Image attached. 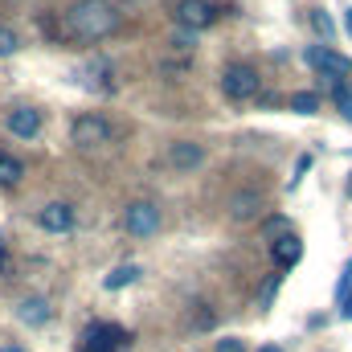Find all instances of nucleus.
<instances>
[{
    "instance_id": "nucleus-23",
    "label": "nucleus",
    "mask_w": 352,
    "mask_h": 352,
    "mask_svg": "<svg viewBox=\"0 0 352 352\" xmlns=\"http://www.w3.org/2000/svg\"><path fill=\"white\" fill-rule=\"evenodd\" d=\"M340 316H344V320H349V324H352V295H349V299H344V307H340Z\"/></svg>"
},
{
    "instance_id": "nucleus-17",
    "label": "nucleus",
    "mask_w": 352,
    "mask_h": 352,
    "mask_svg": "<svg viewBox=\"0 0 352 352\" xmlns=\"http://www.w3.org/2000/svg\"><path fill=\"white\" fill-rule=\"evenodd\" d=\"M332 98H336V111L352 123V87L349 82H332Z\"/></svg>"
},
{
    "instance_id": "nucleus-6",
    "label": "nucleus",
    "mask_w": 352,
    "mask_h": 352,
    "mask_svg": "<svg viewBox=\"0 0 352 352\" xmlns=\"http://www.w3.org/2000/svg\"><path fill=\"white\" fill-rule=\"evenodd\" d=\"M303 58H307V66H311V70H320V74H324V78H332V82H344V78L352 74V62L344 58V54H336L332 45H307V54H303Z\"/></svg>"
},
{
    "instance_id": "nucleus-2",
    "label": "nucleus",
    "mask_w": 352,
    "mask_h": 352,
    "mask_svg": "<svg viewBox=\"0 0 352 352\" xmlns=\"http://www.w3.org/2000/svg\"><path fill=\"white\" fill-rule=\"evenodd\" d=\"M258 90H263V78H258V70H254L250 62H230V66L221 70V94H226V98L246 102V98H254Z\"/></svg>"
},
{
    "instance_id": "nucleus-8",
    "label": "nucleus",
    "mask_w": 352,
    "mask_h": 352,
    "mask_svg": "<svg viewBox=\"0 0 352 352\" xmlns=\"http://www.w3.org/2000/svg\"><path fill=\"white\" fill-rule=\"evenodd\" d=\"M4 127H8V135H16V140H37V135H41V111L29 107V102H12V107L4 111Z\"/></svg>"
},
{
    "instance_id": "nucleus-27",
    "label": "nucleus",
    "mask_w": 352,
    "mask_h": 352,
    "mask_svg": "<svg viewBox=\"0 0 352 352\" xmlns=\"http://www.w3.org/2000/svg\"><path fill=\"white\" fill-rule=\"evenodd\" d=\"M344 25H349V33H352V8H349V16H344Z\"/></svg>"
},
{
    "instance_id": "nucleus-18",
    "label": "nucleus",
    "mask_w": 352,
    "mask_h": 352,
    "mask_svg": "<svg viewBox=\"0 0 352 352\" xmlns=\"http://www.w3.org/2000/svg\"><path fill=\"white\" fill-rule=\"evenodd\" d=\"M16 50H21V33L8 29V25H0V58H12Z\"/></svg>"
},
{
    "instance_id": "nucleus-11",
    "label": "nucleus",
    "mask_w": 352,
    "mask_h": 352,
    "mask_svg": "<svg viewBox=\"0 0 352 352\" xmlns=\"http://www.w3.org/2000/svg\"><path fill=\"white\" fill-rule=\"evenodd\" d=\"M164 160L176 173H192V168L205 164V144H197V140H173L168 152H164Z\"/></svg>"
},
{
    "instance_id": "nucleus-13",
    "label": "nucleus",
    "mask_w": 352,
    "mask_h": 352,
    "mask_svg": "<svg viewBox=\"0 0 352 352\" xmlns=\"http://www.w3.org/2000/svg\"><path fill=\"white\" fill-rule=\"evenodd\" d=\"M270 250H274V263H278V266H295L299 258H303V242H299L295 234H283Z\"/></svg>"
},
{
    "instance_id": "nucleus-25",
    "label": "nucleus",
    "mask_w": 352,
    "mask_h": 352,
    "mask_svg": "<svg viewBox=\"0 0 352 352\" xmlns=\"http://www.w3.org/2000/svg\"><path fill=\"white\" fill-rule=\"evenodd\" d=\"M4 258H8V250H4V242H0V270H4Z\"/></svg>"
},
{
    "instance_id": "nucleus-20",
    "label": "nucleus",
    "mask_w": 352,
    "mask_h": 352,
    "mask_svg": "<svg viewBox=\"0 0 352 352\" xmlns=\"http://www.w3.org/2000/svg\"><path fill=\"white\" fill-rule=\"evenodd\" d=\"M283 230L291 234V221H287V217H270V221L263 226V234L270 238V242H278V234H283Z\"/></svg>"
},
{
    "instance_id": "nucleus-24",
    "label": "nucleus",
    "mask_w": 352,
    "mask_h": 352,
    "mask_svg": "<svg viewBox=\"0 0 352 352\" xmlns=\"http://www.w3.org/2000/svg\"><path fill=\"white\" fill-rule=\"evenodd\" d=\"M0 352H25L21 344H0Z\"/></svg>"
},
{
    "instance_id": "nucleus-4",
    "label": "nucleus",
    "mask_w": 352,
    "mask_h": 352,
    "mask_svg": "<svg viewBox=\"0 0 352 352\" xmlns=\"http://www.w3.org/2000/svg\"><path fill=\"white\" fill-rule=\"evenodd\" d=\"M221 21V4L217 0H176V25L188 29V33H201V29H213Z\"/></svg>"
},
{
    "instance_id": "nucleus-14",
    "label": "nucleus",
    "mask_w": 352,
    "mask_h": 352,
    "mask_svg": "<svg viewBox=\"0 0 352 352\" xmlns=\"http://www.w3.org/2000/svg\"><path fill=\"white\" fill-rule=\"evenodd\" d=\"M140 274H144V270H140L135 263H119L111 274H107V278H102V287H107V291H123V287H131Z\"/></svg>"
},
{
    "instance_id": "nucleus-21",
    "label": "nucleus",
    "mask_w": 352,
    "mask_h": 352,
    "mask_svg": "<svg viewBox=\"0 0 352 352\" xmlns=\"http://www.w3.org/2000/svg\"><path fill=\"white\" fill-rule=\"evenodd\" d=\"M213 352H246V340L242 336H226V340H217Z\"/></svg>"
},
{
    "instance_id": "nucleus-16",
    "label": "nucleus",
    "mask_w": 352,
    "mask_h": 352,
    "mask_svg": "<svg viewBox=\"0 0 352 352\" xmlns=\"http://www.w3.org/2000/svg\"><path fill=\"white\" fill-rule=\"evenodd\" d=\"M21 176H25V164H21L16 156L0 152V184H4V188H12V184H21Z\"/></svg>"
},
{
    "instance_id": "nucleus-28",
    "label": "nucleus",
    "mask_w": 352,
    "mask_h": 352,
    "mask_svg": "<svg viewBox=\"0 0 352 352\" xmlns=\"http://www.w3.org/2000/svg\"><path fill=\"white\" fill-rule=\"evenodd\" d=\"M349 192H352V180H349Z\"/></svg>"
},
{
    "instance_id": "nucleus-1",
    "label": "nucleus",
    "mask_w": 352,
    "mask_h": 352,
    "mask_svg": "<svg viewBox=\"0 0 352 352\" xmlns=\"http://www.w3.org/2000/svg\"><path fill=\"white\" fill-rule=\"evenodd\" d=\"M123 25V12L111 0H74L66 8V33L74 41H102Z\"/></svg>"
},
{
    "instance_id": "nucleus-12",
    "label": "nucleus",
    "mask_w": 352,
    "mask_h": 352,
    "mask_svg": "<svg viewBox=\"0 0 352 352\" xmlns=\"http://www.w3.org/2000/svg\"><path fill=\"white\" fill-rule=\"evenodd\" d=\"M16 320H21L25 328H45V324L54 320V307H50V299H41V295H25V299L16 303Z\"/></svg>"
},
{
    "instance_id": "nucleus-26",
    "label": "nucleus",
    "mask_w": 352,
    "mask_h": 352,
    "mask_svg": "<svg viewBox=\"0 0 352 352\" xmlns=\"http://www.w3.org/2000/svg\"><path fill=\"white\" fill-rule=\"evenodd\" d=\"M258 352H283V349H278V344H263Z\"/></svg>"
},
{
    "instance_id": "nucleus-9",
    "label": "nucleus",
    "mask_w": 352,
    "mask_h": 352,
    "mask_svg": "<svg viewBox=\"0 0 352 352\" xmlns=\"http://www.w3.org/2000/svg\"><path fill=\"white\" fill-rule=\"evenodd\" d=\"M226 213H230V221H238V226H246V221H258L266 213V197L258 188H238L230 201H226Z\"/></svg>"
},
{
    "instance_id": "nucleus-7",
    "label": "nucleus",
    "mask_w": 352,
    "mask_h": 352,
    "mask_svg": "<svg viewBox=\"0 0 352 352\" xmlns=\"http://www.w3.org/2000/svg\"><path fill=\"white\" fill-rule=\"evenodd\" d=\"M131 344V336L119 324H90L82 332V352H119Z\"/></svg>"
},
{
    "instance_id": "nucleus-22",
    "label": "nucleus",
    "mask_w": 352,
    "mask_h": 352,
    "mask_svg": "<svg viewBox=\"0 0 352 352\" xmlns=\"http://www.w3.org/2000/svg\"><path fill=\"white\" fill-rule=\"evenodd\" d=\"M173 45H176V50H192V45H197V33H188V29H176Z\"/></svg>"
},
{
    "instance_id": "nucleus-5",
    "label": "nucleus",
    "mask_w": 352,
    "mask_h": 352,
    "mask_svg": "<svg viewBox=\"0 0 352 352\" xmlns=\"http://www.w3.org/2000/svg\"><path fill=\"white\" fill-rule=\"evenodd\" d=\"M123 230L131 238H152L160 234V205L156 201H131L123 209Z\"/></svg>"
},
{
    "instance_id": "nucleus-10",
    "label": "nucleus",
    "mask_w": 352,
    "mask_h": 352,
    "mask_svg": "<svg viewBox=\"0 0 352 352\" xmlns=\"http://www.w3.org/2000/svg\"><path fill=\"white\" fill-rule=\"evenodd\" d=\"M74 221H78V213H74L70 201H50V205L37 209V226H41L45 234H70Z\"/></svg>"
},
{
    "instance_id": "nucleus-3",
    "label": "nucleus",
    "mask_w": 352,
    "mask_h": 352,
    "mask_svg": "<svg viewBox=\"0 0 352 352\" xmlns=\"http://www.w3.org/2000/svg\"><path fill=\"white\" fill-rule=\"evenodd\" d=\"M70 140H74L78 148H102V144H111V140H115V127H111V119H107V115L87 111V115H78V119L70 123Z\"/></svg>"
},
{
    "instance_id": "nucleus-15",
    "label": "nucleus",
    "mask_w": 352,
    "mask_h": 352,
    "mask_svg": "<svg viewBox=\"0 0 352 352\" xmlns=\"http://www.w3.org/2000/svg\"><path fill=\"white\" fill-rule=\"evenodd\" d=\"M287 107H291L295 115H316V111H320V94H316V90H295V94L287 98Z\"/></svg>"
},
{
    "instance_id": "nucleus-19",
    "label": "nucleus",
    "mask_w": 352,
    "mask_h": 352,
    "mask_svg": "<svg viewBox=\"0 0 352 352\" xmlns=\"http://www.w3.org/2000/svg\"><path fill=\"white\" fill-rule=\"evenodd\" d=\"M311 25H316V33H324V41H332V37H336V25H332V16H328L324 8H316V12H311Z\"/></svg>"
}]
</instances>
